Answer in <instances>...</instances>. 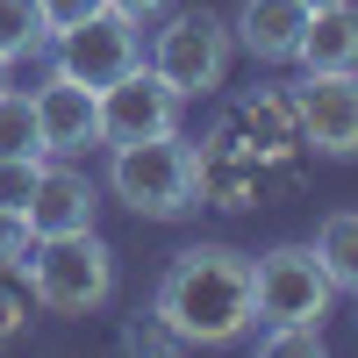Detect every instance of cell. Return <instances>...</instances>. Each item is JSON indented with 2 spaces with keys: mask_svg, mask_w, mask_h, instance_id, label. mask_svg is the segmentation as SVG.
I'll return each mask as SVG.
<instances>
[{
  "mask_svg": "<svg viewBox=\"0 0 358 358\" xmlns=\"http://www.w3.org/2000/svg\"><path fill=\"white\" fill-rule=\"evenodd\" d=\"M50 36V22L36 0H0V57H29V50H43Z\"/></svg>",
  "mask_w": 358,
  "mask_h": 358,
  "instance_id": "9a60e30c",
  "label": "cell"
},
{
  "mask_svg": "<svg viewBox=\"0 0 358 358\" xmlns=\"http://www.w3.org/2000/svg\"><path fill=\"white\" fill-rule=\"evenodd\" d=\"M251 301H258V322H308V330H322L337 287L308 244H280V251L251 258Z\"/></svg>",
  "mask_w": 358,
  "mask_h": 358,
  "instance_id": "5b68a950",
  "label": "cell"
},
{
  "mask_svg": "<svg viewBox=\"0 0 358 358\" xmlns=\"http://www.w3.org/2000/svg\"><path fill=\"white\" fill-rule=\"evenodd\" d=\"M143 65V43H136V22H122V15H86L79 29H57V72L65 79H79V86H115L122 72H136Z\"/></svg>",
  "mask_w": 358,
  "mask_h": 358,
  "instance_id": "8992f818",
  "label": "cell"
},
{
  "mask_svg": "<svg viewBox=\"0 0 358 358\" xmlns=\"http://www.w3.org/2000/svg\"><path fill=\"white\" fill-rule=\"evenodd\" d=\"M301 129L322 158H358V72H308Z\"/></svg>",
  "mask_w": 358,
  "mask_h": 358,
  "instance_id": "9c48e42d",
  "label": "cell"
},
{
  "mask_svg": "<svg viewBox=\"0 0 358 358\" xmlns=\"http://www.w3.org/2000/svg\"><path fill=\"white\" fill-rule=\"evenodd\" d=\"M143 136H179V94L136 65L115 86H101V143H143Z\"/></svg>",
  "mask_w": 358,
  "mask_h": 358,
  "instance_id": "52a82bcc",
  "label": "cell"
},
{
  "mask_svg": "<svg viewBox=\"0 0 358 358\" xmlns=\"http://www.w3.org/2000/svg\"><path fill=\"white\" fill-rule=\"evenodd\" d=\"M165 8H172V0H108V15H122V22H136V29L151 22V15H165Z\"/></svg>",
  "mask_w": 358,
  "mask_h": 358,
  "instance_id": "ffe728a7",
  "label": "cell"
},
{
  "mask_svg": "<svg viewBox=\"0 0 358 358\" xmlns=\"http://www.w3.org/2000/svg\"><path fill=\"white\" fill-rule=\"evenodd\" d=\"M294 65H301V72H358V8H351V0L308 15L301 43H294Z\"/></svg>",
  "mask_w": 358,
  "mask_h": 358,
  "instance_id": "7c38bea8",
  "label": "cell"
},
{
  "mask_svg": "<svg viewBox=\"0 0 358 358\" xmlns=\"http://www.w3.org/2000/svg\"><path fill=\"white\" fill-rule=\"evenodd\" d=\"M36 8H43V22H50V36H57V29H79L86 15H101L108 0H36Z\"/></svg>",
  "mask_w": 358,
  "mask_h": 358,
  "instance_id": "d6986e66",
  "label": "cell"
},
{
  "mask_svg": "<svg viewBox=\"0 0 358 358\" xmlns=\"http://www.w3.org/2000/svg\"><path fill=\"white\" fill-rule=\"evenodd\" d=\"M94 208H101V194L79 165H43L22 215H29V236H72V229H94Z\"/></svg>",
  "mask_w": 358,
  "mask_h": 358,
  "instance_id": "30bf717a",
  "label": "cell"
},
{
  "mask_svg": "<svg viewBox=\"0 0 358 358\" xmlns=\"http://www.w3.org/2000/svg\"><path fill=\"white\" fill-rule=\"evenodd\" d=\"M22 273H29L36 308H50V315H94V308H108V294H115V251L101 244L94 229L36 236L29 258H22Z\"/></svg>",
  "mask_w": 358,
  "mask_h": 358,
  "instance_id": "7a4b0ae2",
  "label": "cell"
},
{
  "mask_svg": "<svg viewBox=\"0 0 358 358\" xmlns=\"http://www.w3.org/2000/svg\"><path fill=\"white\" fill-rule=\"evenodd\" d=\"M158 330L172 344H236L258 322V301H251V258L229 251V244H194L165 265L158 280Z\"/></svg>",
  "mask_w": 358,
  "mask_h": 358,
  "instance_id": "6da1fadb",
  "label": "cell"
},
{
  "mask_svg": "<svg viewBox=\"0 0 358 358\" xmlns=\"http://www.w3.org/2000/svg\"><path fill=\"white\" fill-rule=\"evenodd\" d=\"M29 215H15V208H0V273H22V258H29Z\"/></svg>",
  "mask_w": 358,
  "mask_h": 358,
  "instance_id": "e0dca14e",
  "label": "cell"
},
{
  "mask_svg": "<svg viewBox=\"0 0 358 358\" xmlns=\"http://www.w3.org/2000/svg\"><path fill=\"white\" fill-rule=\"evenodd\" d=\"M108 187L122 208L151 222L187 215L194 194H201V158L187 151L179 136H143V143H115V165H108Z\"/></svg>",
  "mask_w": 358,
  "mask_h": 358,
  "instance_id": "3957f363",
  "label": "cell"
},
{
  "mask_svg": "<svg viewBox=\"0 0 358 358\" xmlns=\"http://www.w3.org/2000/svg\"><path fill=\"white\" fill-rule=\"evenodd\" d=\"M36 172H43V158H0V208H29V194H36Z\"/></svg>",
  "mask_w": 358,
  "mask_h": 358,
  "instance_id": "2e32d148",
  "label": "cell"
},
{
  "mask_svg": "<svg viewBox=\"0 0 358 358\" xmlns=\"http://www.w3.org/2000/svg\"><path fill=\"white\" fill-rule=\"evenodd\" d=\"M29 301H36V294L22 287V273H0V344H8L22 322H29Z\"/></svg>",
  "mask_w": 358,
  "mask_h": 358,
  "instance_id": "ac0fdd59",
  "label": "cell"
},
{
  "mask_svg": "<svg viewBox=\"0 0 358 358\" xmlns=\"http://www.w3.org/2000/svg\"><path fill=\"white\" fill-rule=\"evenodd\" d=\"M301 8H337V0H301Z\"/></svg>",
  "mask_w": 358,
  "mask_h": 358,
  "instance_id": "44dd1931",
  "label": "cell"
},
{
  "mask_svg": "<svg viewBox=\"0 0 358 358\" xmlns=\"http://www.w3.org/2000/svg\"><path fill=\"white\" fill-rule=\"evenodd\" d=\"M0 158H43V129H36V101L0 86Z\"/></svg>",
  "mask_w": 358,
  "mask_h": 358,
  "instance_id": "5bb4252c",
  "label": "cell"
},
{
  "mask_svg": "<svg viewBox=\"0 0 358 358\" xmlns=\"http://www.w3.org/2000/svg\"><path fill=\"white\" fill-rule=\"evenodd\" d=\"M36 129H43V158H72L86 143H101V94L94 86H79L65 72H50L36 94Z\"/></svg>",
  "mask_w": 358,
  "mask_h": 358,
  "instance_id": "ba28073f",
  "label": "cell"
},
{
  "mask_svg": "<svg viewBox=\"0 0 358 358\" xmlns=\"http://www.w3.org/2000/svg\"><path fill=\"white\" fill-rule=\"evenodd\" d=\"M308 251L322 258V273H330L337 294H358V208H337V215L315 229Z\"/></svg>",
  "mask_w": 358,
  "mask_h": 358,
  "instance_id": "4fadbf2b",
  "label": "cell"
},
{
  "mask_svg": "<svg viewBox=\"0 0 358 358\" xmlns=\"http://www.w3.org/2000/svg\"><path fill=\"white\" fill-rule=\"evenodd\" d=\"M0 86H8V57H0Z\"/></svg>",
  "mask_w": 358,
  "mask_h": 358,
  "instance_id": "7402d4cb",
  "label": "cell"
},
{
  "mask_svg": "<svg viewBox=\"0 0 358 358\" xmlns=\"http://www.w3.org/2000/svg\"><path fill=\"white\" fill-rule=\"evenodd\" d=\"M315 8L301 0H244V15H236V43H244L258 65H294V43H301Z\"/></svg>",
  "mask_w": 358,
  "mask_h": 358,
  "instance_id": "8fae6325",
  "label": "cell"
},
{
  "mask_svg": "<svg viewBox=\"0 0 358 358\" xmlns=\"http://www.w3.org/2000/svg\"><path fill=\"white\" fill-rule=\"evenodd\" d=\"M229 22L222 15H208V8H179L165 29H158V43H151V72L172 86L179 101H194V94H215L222 72H229Z\"/></svg>",
  "mask_w": 358,
  "mask_h": 358,
  "instance_id": "277c9868",
  "label": "cell"
}]
</instances>
